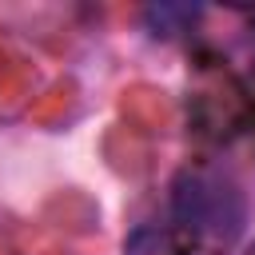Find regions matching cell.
<instances>
[{"mask_svg":"<svg viewBox=\"0 0 255 255\" xmlns=\"http://www.w3.org/2000/svg\"><path fill=\"white\" fill-rule=\"evenodd\" d=\"M124 255H187V247H183L179 231L159 227V223H143L128 235Z\"/></svg>","mask_w":255,"mask_h":255,"instance_id":"cell-2","label":"cell"},{"mask_svg":"<svg viewBox=\"0 0 255 255\" xmlns=\"http://www.w3.org/2000/svg\"><path fill=\"white\" fill-rule=\"evenodd\" d=\"M251 48H255V40H251Z\"/></svg>","mask_w":255,"mask_h":255,"instance_id":"cell-3","label":"cell"},{"mask_svg":"<svg viewBox=\"0 0 255 255\" xmlns=\"http://www.w3.org/2000/svg\"><path fill=\"white\" fill-rule=\"evenodd\" d=\"M171 215L195 239L235 243L247 227V199L219 171H183L171 183Z\"/></svg>","mask_w":255,"mask_h":255,"instance_id":"cell-1","label":"cell"}]
</instances>
